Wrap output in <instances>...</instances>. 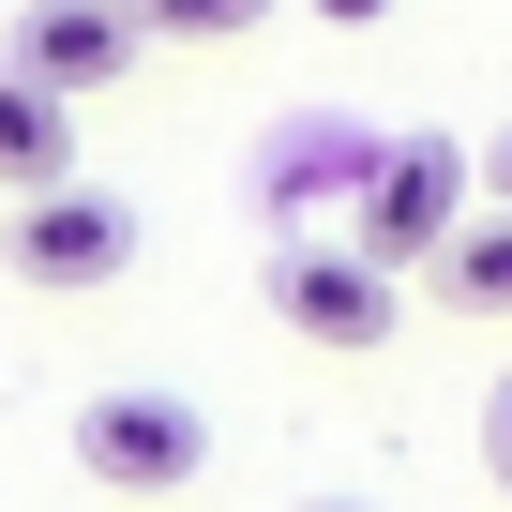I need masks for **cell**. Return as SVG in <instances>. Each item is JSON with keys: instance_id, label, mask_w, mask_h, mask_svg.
<instances>
[{"instance_id": "4", "label": "cell", "mask_w": 512, "mask_h": 512, "mask_svg": "<svg viewBox=\"0 0 512 512\" xmlns=\"http://www.w3.org/2000/svg\"><path fill=\"white\" fill-rule=\"evenodd\" d=\"M136 0H31V16H16V46H0V61H16L31 91H61V106H91L106 76H136Z\"/></svg>"}, {"instance_id": "11", "label": "cell", "mask_w": 512, "mask_h": 512, "mask_svg": "<svg viewBox=\"0 0 512 512\" xmlns=\"http://www.w3.org/2000/svg\"><path fill=\"white\" fill-rule=\"evenodd\" d=\"M317 16H332V31H377V16H392V0H317Z\"/></svg>"}, {"instance_id": "12", "label": "cell", "mask_w": 512, "mask_h": 512, "mask_svg": "<svg viewBox=\"0 0 512 512\" xmlns=\"http://www.w3.org/2000/svg\"><path fill=\"white\" fill-rule=\"evenodd\" d=\"M302 512H377V497H302Z\"/></svg>"}, {"instance_id": "10", "label": "cell", "mask_w": 512, "mask_h": 512, "mask_svg": "<svg viewBox=\"0 0 512 512\" xmlns=\"http://www.w3.org/2000/svg\"><path fill=\"white\" fill-rule=\"evenodd\" d=\"M482 196H497V211H512V121H497V151H482Z\"/></svg>"}, {"instance_id": "6", "label": "cell", "mask_w": 512, "mask_h": 512, "mask_svg": "<svg viewBox=\"0 0 512 512\" xmlns=\"http://www.w3.org/2000/svg\"><path fill=\"white\" fill-rule=\"evenodd\" d=\"M61 181H76V106L31 91L16 61H0V196L31 211V196H61Z\"/></svg>"}, {"instance_id": "8", "label": "cell", "mask_w": 512, "mask_h": 512, "mask_svg": "<svg viewBox=\"0 0 512 512\" xmlns=\"http://www.w3.org/2000/svg\"><path fill=\"white\" fill-rule=\"evenodd\" d=\"M241 16H272V0H136V31H166V46H211Z\"/></svg>"}, {"instance_id": "5", "label": "cell", "mask_w": 512, "mask_h": 512, "mask_svg": "<svg viewBox=\"0 0 512 512\" xmlns=\"http://www.w3.org/2000/svg\"><path fill=\"white\" fill-rule=\"evenodd\" d=\"M121 256H136V196H106V181H61V196H31L16 211V287H106L121 272Z\"/></svg>"}, {"instance_id": "3", "label": "cell", "mask_w": 512, "mask_h": 512, "mask_svg": "<svg viewBox=\"0 0 512 512\" xmlns=\"http://www.w3.org/2000/svg\"><path fill=\"white\" fill-rule=\"evenodd\" d=\"M76 467H91L106 497H181V482L211 467V407L166 392V377H106V392L76 407Z\"/></svg>"}, {"instance_id": "1", "label": "cell", "mask_w": 512, "mask_h": 512, "mask_svg": "<svg viewBox=\"0 0 512 512\" xmlns=\"http://www.w3.org/2000/svg\"><path fill=\"white\" fill-rule=\"evenodd\" d=\"M467 196H482L467 136H392V151H362V211H347V241L377 256V272H437L452 226H467Z\"/></svg>"}, {"instance_id": "2", "label": "cell", "mask_w": 512, "mask_h": 512, "mask_svg": "<svg viewBox=\"0 0 512 512\" xmlns=\"http://www.w3.org/2000/svg\"><path fill=\"white\" fill-rule=\"evenodd\" d=\"M256 287H272V317L302 332V347H347V362H377L392 347V272H377V256L347 241V226H287L272 256H256Z\"/></svg>"}, {"instance_id": "7", "label": "cell", "mask_w": 512, "mask_h": 512, "mask_svg": "<svg viewBox=\"0 0 512 512\" xmlns=\"http://www.w3.org/2000/svg\"><path fill=\"white\" fill-rule=\"evenodd\" d=\"M452 317H512V211H467L452 226V256H437V272H422Z\"/></svg>"}, {"instance_id": "9", "label": "cell", "mask_w": 512, "mask_h": 512, "mask_svg": "<svg viewBox=\"0 0 512 512\" xmlns=\"http://www.w3.org/2000/svg\"><path fill=\"white\" fill-rule=\"evenodd\" d=\"M482 467H497V497H512V377L482 392Z\"/></svg>"}]
</instances>
